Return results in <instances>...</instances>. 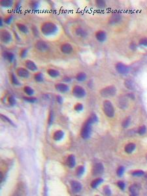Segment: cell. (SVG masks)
Wrapping results in <instances>:
<instances>
[{"instance_id":"cell-10","label":"cell","mask_w":147,"mask_h":196,"mask_svg":"<svg viewBox=\"0 0 147 196\" xmlns=\"http://www.w3.org/2000/svg\"><path fill=\"white\" fill-rule=\"evenodd\" d=\"M96 39L99 42H103L107 39V33L102 29H99L96 31L95 33Z\"/></svg>"},{"instance_id":"cell-9","label":"cell","mask_w":147,"mask_h":196,"mask_svg":"<svg viewBox=\"0 0 147 196\" xmlns=\"http://www.w3.org/2000/svg\"><path fill=\"white\" fill-rule=\"evenodd\" d=\"M103 170H104V168H103V165L102 163H96L92 169V174L94 176H99L103 173Z\"/></svg>"},{"instance_id":"cell-43","label":"cell","mask_w":147,"mask_h":196,"mask_svg":"<svg viewBox=\"0 0 147 196\" xmlns=\"http://www.w3.org/2000/svg\"><path fill=\"white\" fill-rule=\"evenodd\" d=\"M145 174V173L143 171L139 170V171H135L134 172L132 173V175L134 176H143Z\"/></svg>"},{"instance_id":"cell-6","label":"cell","mask_w":147,"mask_h":196,"mask_svg":"<svg viewBox=\"0 0 147 196\" xmlns=\"http://www.w3.org/2000/svg\"><path fill=\"white\" fill-rule=\"evenodd\" d=\"M72 93H73V95L77 98H83L84 97L85 94H86L84 89L83 87L78 86V85L74 86Z\"/></svg>"},{"instance_id":"cell-31","label":"cell","mask_w":147,"mask_h":196,"mask_svg":"<svg viewBox=\"0 0 147 196\" xmlns=\"http://www.w3.org/2000/svg\"><path fill=\"white\" fill-rule=\"evenodd\" d=\"M102 182H103V179H101V178H97V179L94 180L91 184V187L93 188H96Z\"/></svg>"},{"instance_id":"cell-38","label":"cell","mask_w":147,"mask_h":196,"mask_svg":"<svg viewBox=\"0 0 147 196\" xmlns=\"http://www.w3.org/2000/svg\"><path fill=\"white\" fill-rule=\"evenodd\" d=\"M54 120V112L52 110H50L49 112V114H48V125H50L52 124Z\"/></svg>"},{"instance_id":"cell-17","label":"cell","mask_w":147,"mask_h":196,"mask_svg":"<svg viewBox=\"0 0 147 196\" xmlns=\"http://www.w3.org/2000/svg\"><path fill=\"white\" fill-rule=\"evenodd\" d=\"M25 65L27 67V69H28L31 71H36L37 70V65H35V64L33 62V61L29 60H26V63H25Z\"/></svg>"},{"instance_id":"cell-40","label":"cell","mask_w":147,"mask_h":196,"mask_svg":"<svg viewBox=\"0 0 147 196\" xmlns=\"http://www.w3.org/2000/svg\"><path fill=\"white\" fill-rule=\"evenodd\" d=\"M74 109L76 111H77V112H80V111H81L83 109V105L81 103H77V104L75 105Z\"/></svg>"},{"instance_id":"cell-5","label":"cell","mask_w":147,"mask_h":196,"mask_svg":"<svg viewBox=\"0 0 147 196\" xmlns=\"http://www.w3.org/2000/svg\"><path fill=\"white\" fill-rule=\"evenodd\" d=\"M0 35L1 41L4 43H9L12 41V35L7 29H2L0 32Z\"/></svg>"},{"instance_id":"cell-53","label":"cell","mask_w":147,"mask_h":196,"mask_svg":"<svg viewBox=\"0 0 147 196\" xmlns=\"http://www.w3.org/2000/svg\"><path fill=\"white\" fill-rule=\"evenodd\" d=\"M146 178H147V176H146Z\"/></svg>"},{"instance_id":"cell-36","label":"cell","mask_w":147,"mask_h":196,"mask_svg":"<svg viewBox=\"0 0 147 196\" xmlns=\"http://www.w3.org/2000/svg\"><path fill=\"white\" fill-rule=\"evenodd\" d=\"M146 131H147V128H146L145 126H144V125H143L141 126H140L139 128V129H138V133L139 134V135H144V134L146 133Z\"/></svg>"},{"instance_id":"cell-52","label":"cell","mask_w":147,"mask_h":196,"mask_svg":"<svg viewBox=\"0 0 147 196\" xmlns=\"http://www.w3.org/2000/svg\"><path fill=\"white\" fill-rule=\"evenodd\" d=\"M14 5H15V10H18L19 9V7H20V1H17V2H16V3L14 4Z\"/></svg>"},{"instance_id":"cell-27","label":"cell","mask_w":147,"mask_h":196,"mask_svg":"<svg viewBox=\"0 0 147 196\" xmlns=\"http://www.w3.org/2000/svg\"><path fill=\"white\" fill-rule=\"evenodd\" d=\"M76 79L79 82H83V81H85L86 79V75L84 73H83V72H81V73H79L77 75Z\"/></svg>"},{"instance_id":"cell-12","label":"cell","mask_w":147,"mask_h":196,"mask_svg":"<svg viewBox=\"0 0 147 196\" xmlns=\"http://www.w3.org/2000/svg\"><path fill=\"white\" fill-rule=\"evenodd\" d=\"M116 69L117 71L120 74H126L129 71L128 67L120 62L118 63L116 65Z\"/></svg>"},{"instance_id":"cell-41","label":"cell","mask_w":147,"mask_h":196,"mask_svg":"<svg viewBox=\"0 0 147 196\" xmlns=\"http://www.w3.org/2000/svg\"><path fill=\"white\" fill-rule=\"evenodd\" d=\"M139 44L141 46H147V37H143L139 41Z\"/></svg>"},{"instance_id":"cell-7","label":"cell","mask_w":147,"mask_h":196,"mask_svg":"<svg viewBox=\"0 0 147 196\" xmlns=\"http://www.w3.org/2000/svg\"><path fill=\"white\" fill-rule=\"evenodd\" d=\"M35 48L39 52H46L48 50L49 46L47 43L42 40H38L35 44Z\"/></svg>"},{"instance_id":"cell-20","label":"cell","mask_w":147,"mask_h":196,"mask_svg":"<svg viewBox=\"0 0 147 196\" xmlns=\"http://www.w3.org/2000/svg\"><path fill=\"white\" fill-rule=\"evenodd\" d=\"M135 147H136V145H135V143H128L125 146L124 150H125L126 152H127V154H131V153H132L134 151V150L135 149Z\"/></svg>"},{"instance_id":"cell-23","label":"cell","mask_w":147,"mask_h":196,"mask_svg":"<svg viewBox=\"0 0 147 196\" xmlns=\"http://www.w3.org/2000/svg\"><path fill=\"white\" fill-rule=\"evenodd\" d=\"M47 73L48 74L49 76L53 78H56L60 75V73L58 71L54 69H48L47 70Z\"/></svg>"},{"instance_id":"cell-3","label":"cell","mask_w":147,"mask_h":196,"mask_svg":"<svg viewBox=\"0 0 147 196\" xmlns=\"http://www.w3.org/2000/svg\"><path fill=\"white\" fill-rule=\"evenodd\" d=\"M103 112L108 117L112 118L114 116V109L112 103L109 100H105L103 105Z\"/></svg>"},{"instance_id":"cell-44","label":"cell","mask_w":147,"mask_h":196,"mask_svg":"<svg viewBox=\"0 0 147 196\" xmlns=\"http://www.w3.org/2000/svg\"><path fill=\"white\" fill-rule=\"evenodd\" d=\"M84 172V167H83V166H80V167L77 169V175L79 176H81V175H83Z\"/></svg>"},{"instance_id":"cell-33","label":"cell","mask_w":147,"mask_h":196,"mask_svg":"<svg viewBox=\"0 0 147 196\" xmlns=\"http://www.w3.org/2000/svg\"><path fill=\"white\" fill-rule=\"evenodd\" d=\"M131 123V118L130 117H127L124 120L122 123V126L124 128H127V127L129 126Z\"/></svg>"},{"instance_id":"cell-46","label":"cell","mask_w":147,"mask_h":196,"mask_svg":"<svg viewBox=\"0 0 147 196\" xmlns=\"http://www.w3.org/2000/svg\"><path fill=\"white\" fill-rule=\"evenodd\" d=\"M124 172V167H120L117 170V174L119 176H121L123 174Z\"/></svg>"},{"instance_id":"cell-42","label":"cell","mask_w":147,"mask_h":196,"mask_svg":"<svg viewBox=\"0 0 147 196\" xmlns=\"http://www.w3.org/2000/svg\"><path fill=\"white\" fill-rule=\"evenodd\" d=\"M24 99L25 101L31 103H35V101H37V99L34 97H24Z\"/></svg>"},{"instance_id":"cell-50","label":"cell","mask_w":147,"mask_h":196,"mask_svg":"<svg viewBox=\"0 0 147 196\" xmlns=\"http://www.w3.org/2000/svg\"><path fill=\"white\" fill-rule=\"evenodd\" d=\"M129 47L132 50H135V49L137 48V44H135V42H131L130 43V45H129Z\"/></svg>"},{"instance_id":"cell-47","label":"cell","mask_w":147,"mask_h":196,"mask_svg":"<svg viewBox=\"0 0 147 196\" xmlns=\"http://www.w3.org/2000/svg\"><path fill=\"white\" fill-rule=\"evenodd\" d=\"M27 52H28V50L26 49V48L22 49V50L20 51V57H21V58H25L26 54H27Z\"/></svg>"},{"instance_id":"cell-32","label":"cell","mask_w":147,"mask_h":196,"mask_svg":"<svg viewBox=\"0 0 147 196\" xmlns=\"http://www.w3.org/2000/svg\"><path fill=\"white\" fill-rule=\"evenodd\" d=\"M24 92L28 95H32L34 93V90L30 86H26L24 88Z\"/></svg>"},{"instance_id":"cell-48","label":"cell","mask_w":147,"mask_h":196,"mask_svg":"<svg viewBox=\"0 0 147 196\" xmlns=\"http://www.w3.org/2000/svg\"><path fill=\"white\" fill-rule=\"evenodd\" d=\"M103 190H104V193H105L106 195H110V194H111V191H110V188H109L108 186L104 187Z\"/></svg>"},{"instance_id":"cell-35","label":"cell","mask_w":147,"mask_h":196,"mask_svg":"<svg viewBox=\"0 0 147 196\" xmlns=\"http://www.w3.org/2000/svg\"><path fill=\"white\" fill-rule=\"evenodd\" d=\"M11 83H13V84H15V85H19L20 84V83L18 81V79H17V77L15 76V74L12 73L11 75Z\"/></svg>"},{"instance_id":"cell-37","label":"cell","mask_w":147,"mask_h":196,"mask_svg":"<svg viewBox=\"0 0 147 196\" xmlns=\"http://www.w3.org/2000/svg\"><path fill=\"white\" fill-rule=\"evenodd\" d=\"M7 101L11 106H14L16 104V99H15V98L13 97V95H10L9 97H8Z\"/></svg>"},{"instance_id":"cell-16","label":"cell","mask_w":147,"mask_h":196,"mask_svg":"<svg viewBox=\"0 0 147 196\" xmlns=\"http://www.w3.org/2000/svg\"><path fill=\"white\" fill-rule=\"evenodd\" d=\"M71 186L72 190L75 193H78L82 189V185L81 183H79L77 181H71Z\"/></svg>"},{"instance_id":"cell-24","label":"cell","mask_w":147,"mask_h":196,"mask_svg":"<svg viewBox=\"0 0 147 196\" xmlns=\"http://www.w3.org/2000/svg\"><path fill=\"white\" fill-rule=\"evenodd\" d=\"M96 5L99 9H103L106 7V2L103 0L96 1Z\"/></svg>"},{"instance_id":"cell-11","label":"cell","mask_w":147,"mask_h":196,"mask_svg":"<svg viewBox=\"0 0 147 196\" xmlns=\"http://www.w3.org/2000/svg\"><path fill=\"white\" fill-rule=\"evenodd\" d=\"M60 50L63 54H71L73 52V46H72L71 44L68 43H63V44L61 45Z\"/></svg>"},{"instance_id":"cell-22","label":"cell","mask_w":147,"mask_h":196,"mask_svg":"<svg viewBox=\"0 0 147 196\" xmlns=\"http://www.w3.org/2000/svg\"><path fill=\"white\" fill-rule=\"evenodd\" d=\"M0 4L2 7L10 8L13 5V1L11 0H1L0 1Z\"/></svg>"},{"instance_id":"cell-21","label":"cell","mask_w":147,"mask_h":196,"mask_svg":"<svg viewBox=\"0 0 147 196\" xmlns=\"http://www.w3.org/2000/svg\"><path fill=\"white\" fill-rule=\"evenodd\" d=\"M67 165L70 168H73L75 165V158L73 155H69L67 159Z\"/></svg>"},{"instance_id":"cell-30","label":"cell","mask_w":147,"mask_h":196,"mask_svg":"<svg viewBox=\"0 0 147 196\" xmlns=\"http://www.w3.org/2000/svg\"><path fill=\"white\" fill-rule=\"evenodd\" d=\"M125 86L129 90H133L134 89V84L133 83L132 81L129 80V79H127L125 81Z\"/></svg>"},{"instance_id":"cell-51","label":"cell","mask_w":147,"mask_h":196,"mask_svg":"<svg viewBox=\"0 0 147 196\" xmlns=\"http://www.w3.org/2000/svg\"><path fill=\"white\" fill-rule=\"evenodd\" d=\"M56 100H57V101L58 102V103H60V104H62V103H63V98L62 97H61L60 95H57V97H56Z\"/></svg>"},{"instance_id":"cell-1","label":"cell","mask_w":147,"mask_h":196,"mask_svg":"<svg viewBox=\"0 0 147 196\" xmlns=\"http://www.w3.org/2000/svg\"><path fill=\"white\" fill-rule=\"evenodd\" d=\"M98 118L97 117L96 114H92L88 118L87 120L84 123L83 128L81 131V137L84 139H87L90 137L91 131H92V126L93 124L97 122Z\"/></svg>"},{"instance_id":"cell-19","label":"cell","mask_w":147,"mask_h":196,"mask_svg":"<svg viewBox=\"0 0 147 196\" xmlns=\"http://www.w3.org/2000/svg\"><path fill=\"white\" fill-rule=\"evenodd\" d=\"M75 34L79 37L84 38L88 35V32L86 31V30H85L83 28L79 27V28L75 29Z\"/></svg>"},{"instance_id":"cell-39","label":"cell","mask_w":147,"mask_h":196,"mask_svg":"<svg viewBox=\"0 0 147 196\" xmlns=\"http://www.w3.org/2000/svg\"><path fill=\"white\" fill-rule=\"evenodd\" d=\"M1 120L7 123H9V124L14 126V124L13 123V122L11 121L9 118H7V116H4L3 114H1Z\"/></svg>"},{"instance_id":"cell-14","label":"cell","mask_w":147,"mask_h":196,"mask_svg":"<svg viewBox=\"0 0 147 196\" xmlns=\"http://www.w3.org/2000/svg\"><path fill=\"white\" fill-rule=\"evenodd\" d=\"M55 88L57 91L62 93L67 92L69 90V86L64 83H58L55 85Z\"/></svg>"},{"instance_id":"cell-4","label":"cell","mask_w":147,"mask_h":196,"mask_svg":"<svg viewBox=\"0 0 147 196\" xmlns=\"http://www.w3.org/2000/svg\"><path fill=\"white\" fill-rule=\"evenodd\" d=\"M116 93V89L114 86H107L100 91V94L103 97H109L114 96Z\"/></svg>"},{"instance_id":"cell-28","label":"cell","mask_w":147,"mask_h":196,"mask_svg":"<svg viewBox=\"0 0 147 196\" xmlns=\"http://www.w3.org/2000/svg\"><path fill=\"white\" fill-rule=\"evenodd\" d=\"M4 57H5V58L7 60H8L9 62H12L13 61V60H14V58H15V56H14V54H13V53H11V52H5V53H4Z\"/></svg>"},{"instance_id":"cell-13","label":"cell","mask_w":147,"mask_h":196,"mask_svg":"<svg viewBox=\"0 0 147 196\" xmlns=\"http://www.w3.org/2000/svg\"><path fill=\"white\" fill-rule=\"evenodd\" d=\"M17 74L19 77H22V78H28L29 76V71L25 68L20 67L17 69Z\"/></svg>"},{"instance_id":"cell-34","label":"cell","mask_w":147,"mask_h":196,"mask_svg":"<svg viewBox=\"0 0 147 196\" xmlns=\"http://www.w3.org/2000/svg\"><path fill=\"white\" fill-rule=\"evenodd\" d=\"M13 19V16L12 15H7L5 18L3 19V22L5 24H10L12 22Z\"/></svg>"},{"instance_id":"cell-15","label":"cell","mask_w":147,"mask_h":196,"mask_svg":"<svg viewBox=\"0 0 147 196\" xmlns=\"http://www.w3.org/2000/svg\"><path fill=\"white\" fill-rule=\"evenodd\" d=\"M16 27H17L18 30L20 31V33L26 34V33H28L29 32L28 28L24 24H22V23H20V22H17V23H16Z\"/></svg>"},{"instance_id":"cell-45","label":"cell","mask_w":147,"mask_h":196,"mask_svg":"<svg viewBox=\"0 0 147 196\" xmlns=\"http://www.w3.org/2000/svg\"><path fill=\"white\" fill-rule=\"evenodd\" d=\"M31 30H32V33L35 36H38L39 35V31L37 29V27L35 26H33L31 27Z\"/></svg>"},{"instance_id":"cell-18","label":"cell","mask_w":147,"mask_h":196,"mask_svg":"<svg viewBox=\"0 0 147 196\" xmlns=\"http://www.w3.org/2000/svg\"><path fill=\"white\" fill-rule=\"evenodd\" d=\"M63 136H64V133L62 130H57L53 133L52 138L54 141H59L62 139Z\"/></svg>"},{"instance_id":"cell-8","label":"cell","mask_w":147,"mask_h":196,"mask_svg":"<svg viewBox=\"0 0 147 196\" xmlns=\"http://www.w3.org/2000/svg\"><path fill=\"white\" fill-rule=\"evenodd\" d=\"M122 20V16L119 13H114L112 14L108 19V23L110 25H116L120 23V22Z\"/></svg>"},{"instance_id":"cell-29","label":"cell","mask_w":147,"mask_h":196,"mask_svg":"<svg viewBox=\"0 0 147 196\" xmlns=\"http://www.w3.org/2000/svg\"><path fill=\"white\" fill-rule=\"evenodd\" d=\"M34 79H35V81L36 82H38V83H41L43 81V75H42L41 73L40 72H38L37 73H35V75H34Z\"/></svg>"},{"instance_id":"cell-26","label":"cell","mask_w":147,"mask_h":196,"mask_svg":"<svg viewBox=\"0 0 147 196\" xmlns=\"http://www.w3.org/2000/svg\"><path fill=\"white\" fill-rule=\"evenodd\" d=\"M39 3L37 1H30L29 2V6L30 9L32 10H37L39 8Z\"/></svg>"},{"instance_id":"cell-25","label":"cell","mask_w":147,"mask_h":196,"mask_svg":"<svg viewBox=\"0 0 147 196\" xmlns=\"http://www.w3.org/2000/svg\"><path fill=\"white\" fill-rule=\"evenodd\" d=\"M129 191L133 196H137L139 193V188L136 184H133L129 187Z\"/></svg>"},{"instance_id":"cell-2","label":"cell","mask_w":147,"mask_h":196,"mask_svg":"<svg viewBox=\"0 0 147 196\" xmlns=\"http://www.w3.org/2000/svg\"><path fill=\"white\" fill-rule=\"evenodd\" d=\"M58 28L55 23L51 21H46L41 24L40 26L41 33L44 36H50L57 33Z\"/></svg>"},{"instance_id":"cell-49","label":"cell","mask_w":147,"mask_h":196,"mask_svg":"<svg viewBox=\"0 0 147 196\" xmlns=\"http://www.w3.org/2000/svg\"><path fill=\"white\" fill-rule=\"evenodd\" d=\"M118 187H119L121 190H124V189L125 188V184L122 181L118 182Z\"/></svg>"}]
</instances>
